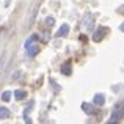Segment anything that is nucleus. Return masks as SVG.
<instances>
[{
  "instance_id": "obj_1",
  "label": "nucleus",
  "mask_w": 124,
  "mask_h": 124,
  "mask_svg": "<svg viewBox=\"0 0 124 124\" xmlns=\"http://www.w3.org/2000/svg\"><path fill=\"white\" fill-rule=\"evenodd\" d=\"M25 49H27V55H28V57H35V55L39 52V46H38V44H30L28 47H25Z\"/></svg>"
},
{
  "instance_id": "obj_2",
  "label": "nucleus",
  "mask_w": 124,
  "mask_h": 124,
  "mask_svg": "<svg viewBox=\"0 0 124 124\" xmlns=\"http://www.w3.org/2000/svg\"><path fill=\"white\" fill-rule=\"evenodd\" d=\"M93 101H94V105H104V104H105V96H104L102 93H97L96 96L93 97Z\"/></svg>"
},
{
  "instance_id": "obj_3",
  "label": "nucleus",
  "mask_w": 124,
  "mask_h": 124,
  "mask_svg": "<svg viewBox=\"0 0 124 124\" xmlns=\"http://www.w3.org/2000/svg\"><path fill=\"white\" fill-rule=\"evenodd\" d=\"M68 33H69V25H68V24H63V25L60 27V30L57 31V36L61 38V36H66Z\"/></svg>"
},
{
  "instance_id": "obj_4",
  "label": "nucleus",
  "mask_w": 124,
  "mask_h": 124,
  "mask_svg": "<svg viewBox=\"0 0 124 124\" xmlns=\"http://www.w3.org/2000/svg\"><path fill=\"white\" fill-rule=\"evenodd\" d=\"M82 110H83V112H86L88 115H94V113H96L94 107L91 105V104H88V102H83L82 104Z\"/></svg>"
},
{
  "instance_id": "obj_5",
  "label": "nucleus",
  "mask_w": 124,
  "mask_h": 124,
  "mask_svg": "<svg viewBox=\"0 0 124 124\" xmlns=\"http://www.w3.org/2000/svg\"><path fill=\"white\" fill-rule=\"evenodd\" d=\"M25 97H27V91H24V90L14 91V99L16 101H22V99H25Z\"/></svg>"
},
{
  "instance_id": "obj_6",
  "label": "nucleus",
  "mask_w": 124,
  "mask_h": 124,
  "mask_svg": "<svg viewBox=\"0 0 124 124\" xmlns=\"http://www.w3.org/2000/svg\"><path fill=\"white\" fill-rule=\"evenodd\" d=\"M61 72H63L64 76H71V72H72V68H71V64H69V63L63 64V66H61Z\"/></svg>"
},
{
  "instance_id": "obj_7",
  "label": "nucleus",
  "mask_w": 124,
  "mask_h": 124,
  "mask_svg": "<svg viewBox=\"0 0 124 124\" xmlns=\"http://www.w3.org/2000/svg\"><path fill=\"white\" fill-rule=\"evenodd\" d=\"M9 116V110L8 108H5V107H3V108H0V118L2 119H6Z\"/></svg>"
},
{
  "instance_id": "obj_8",
  "label": "nucleus",
  "mask_w": 124,
  "mask_h": 124,
  "mask_svg": "<svg viewBox=\"0 0 124 124\" xmlns=\"http://www.w3.org/2000/svg\"><path fill=\"white\" fill-rule=\"evenodd\" d=\"M36 39H38V36H36V35H31V36L28 38L27 41H25V47H28L30 44H35V41H36Z\"/></svg>"
},
{
  "instance_id": "obj_9",
  "label": "nucleus",
  "mask_w": 124,
  "mask_h": 124,
  "mask_svg": "<svg viewBox=\"0 0 124 124\" xmlns=\"http://www.w3.org/2000/svg\"><path fill=\"white\" fill-rule=\"evenodd\" d=\"M93 39L96 41V42H99L101 39H102V30H97L96 33H94V36H93Z\"/></svg>"
},
{
  "instance_id": "obj_10",
  "label": "nucleus",
  "mask_w": 124,
  "mask_h": 124,
  "mask_svg": "<svg viewBox=\"0 0 124 124\" xmlns=\"http://www.w3.org/2000/svg\"><path fill=\"white\" fill-rule=\"evenodd\" d=\"M2 99L5 101V102H8V101L11 99V93H9V91H3L2 93Z\"/></svg>"
},
{
  "instance_id": "obj_11",
  "label": "nucleus",
  "mask_w": 124,
  "mask_h": 124,
  "mask_svg": "<svg viewBox=\"0 0 124 124\" xmlns=\"http://www.w3.org/2000/svg\"><path fill=\"white\" fill-rule=\"evenodd\" d=\"M46 22H47L49 25H54V24H55V19H54V17H50V16H49V17L46 19Z\"/></svg>"
},
{
  "instance_id": "obj_12",
  "label": "nucleus",
  "mask_w": 124,
  "mask_h": 124,
  "mask_svg": "<svg viewBox=\"0 0 124 124\" xmlns=\"http://www.w3.org/2000/svg\"><path fill=\"white\" fill-rule=\"evenodd\" d=\"M119 30H121V31H124V22H123L121 25H119Z\"/></svg>"
}]
</instances>
